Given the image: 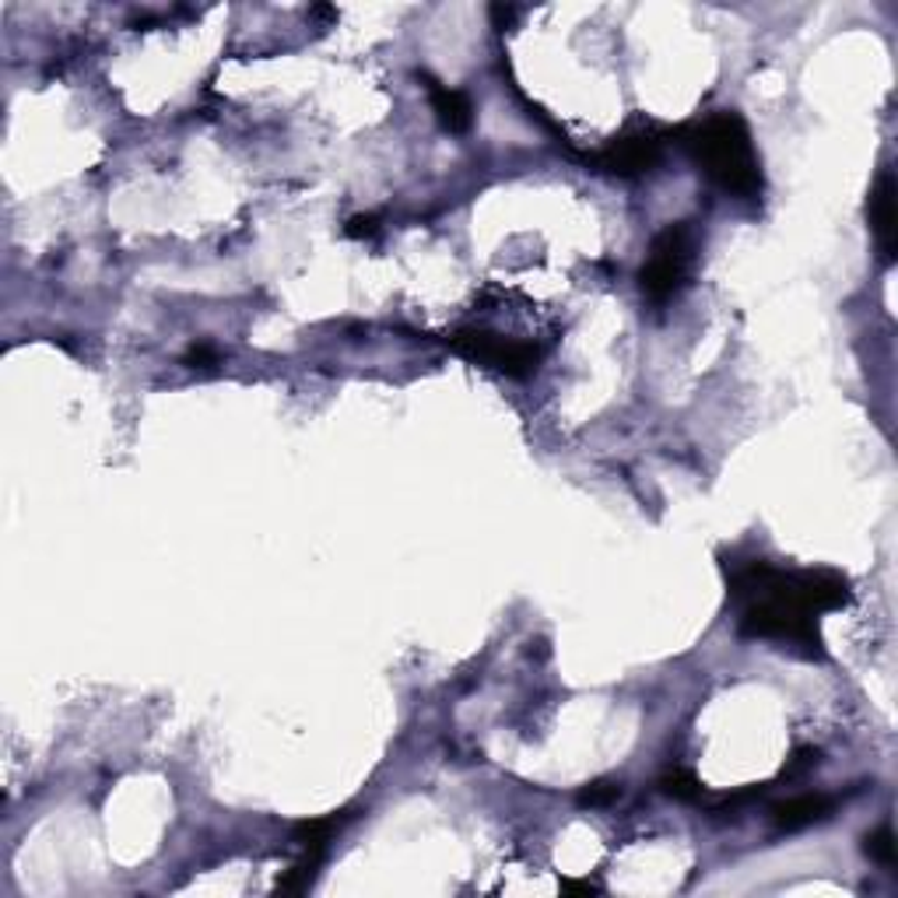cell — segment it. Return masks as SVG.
Returning <instances> with one entry per match:
<instances>
[{
  "label": "cell",
  "instance_id": "obj_1",
  "mask_svg": "<svg viewBox=\"0 0 898 898\" xmlns=\"http://www.w3.org/2000/svg\"><path fill=\"white\" fill-rule=\"evenodd\" d=\"M730 601L741 607L737 628L744 639H769L821 660L825 643L818 614L853 601L850 579L832 569H782L765 558L723 561Z\"/></svg>",
  "mask_w": 898,
  "mask_h": 898
},
{
  "label": "cell",
  "instance_id": "obj_2",
  "mask_svg": "<svg viewBox=\"0 0 898 898\" xmlns=\"http://www.w3.org/2000/svg\"><path fill=\"white\" fill-rule=\"evenodd\" d=\"M681 147L730 197L755 200L762 194V162L752 144V130L737 112H713L685 127Z\"/></svg>",
  "mask_w": 898,
  "mask_h": 898
},
{
  "label": "cell",
  "instance_id": "obj_3",
  "mask_svg": "<svg viewBox=\"0 0 898 898\" xmlns=\"http://www.w3.org/2000/svg\"><path fill=\"white\" fill-rule=\"evenodd\" d=\"M696 250H699V236L688 221L667 225V229L653 239L649 260L639 271V285L649 303L660 306L688 285L691 267H696Z\"/></svg>",
  "mask_w": 898,
  "mask_h": 898
},
{
  "label": "cell",
  "instance_id": "obj_4",
  "mask_svg": "<svg viewBox=\"0 0 898 898\" xmlns=\"http://www.w3.org/2000/svg\"><path fill=\"white\" fill-rule=\"evenodd\" d=\"M446 344L453 348L463 359H471L478 365H489L502 376H513V380H523V376H534L537 365H540V348L530 344V341H513V337H502V333H492V330H474V327H463V330H453L446 337Z\"/></svg>",
  "mask_w": 898,
  "mask_h": 898
},
{
  "label": "cell",
  "instance_id": "obj_5",
  "mask_svg": "<svg viewBox=\"0 0 898 898\" xmlns=\"http://www.w3.org/2000/svg\"><path fill=\"white\" fill-rule=\"evenodd\" d=\"M664 155V134L657 127H632L622 138L607 141V147L596 155V165L614 176H646L657 168Z\"/></svg>",
  "mask_w": 898,
  "mask_h": 898
},
{
  "label": "cell",
  "instance_id": "obj_6",
  "mask_svg": "<svg viewBox=\"0 0 898 898\" xmlns=\"http://www.w3.org/2000/svg\"><path fill=\"white\" fill-rule=\"evenodd\" d=\"M867 218H870V232H874V242L877 250H881V260L891 264L895 260V236H898V225H895V176L885 173L877 176V183L870 186V200H867Z\"/></svg>",
  "mask_w": 898,
  "mask_h": 898
},
{
  "label": "cell",
  "instance_id": "obj_7",
  "mask_svg": "<svg viewBox=\"0 0 898 898\" xmlns=\"http://www.w3.org/2000/svg\"><path fill=\"white\" fill-rule=\"evenodd\" d=\"M421 81L428 88V99H432V109H436L442 130H449V134H467L471 123H474L471 99H467L463 91H457V88L439 85L436 78H428V74H421Z\"/></svg>",
  "mask_w": 898,
  "mask_h": 898
},
{
  "label": "cell",
  "instance_id": "obj_8",
  "mask_svg": "<svg viewBox=\"0 0 898 898\" xmlns=\"http://www.w3.org/2000/svg\"><path fill=\"white\" fill-rule=\"evenodd\" d=\"M829 814H832V797H825V793H800V797H790L773 808V821L782 832L808 829V825H814V821H825Z\"/></svg>",
  "mask_w": 898,
  "mask_h": 898
},
{
  "label": "cell",
  "instance_id": "obj_9",
  "mask_svg": "<svg viewBox=\"0 0 898 898\" xmlns=\"http://www.w3.org/2000/svg\"><path fill=\"white\" fill-rule=\"evenodd\" d=\"M344 825V811L341 814H327V818H313V821H298L295 825V842L303 853H316L324 856L333 832Z\"/></svg>",
  "mask_w": 898,
  "mask_h": 898
},
{
  "label": "cell",
  "instance_id": "obj_10",
  "mask_svg": "<svg viewBox=\"0 0 898 898\" xmlns=\"http://www.w3.org/2000/svg\"><path fill=\"white\" fill-rule=\"evenodd\" d=\"M660 786H664V793L678 797V800H688V803H696V800L705 797L702 782L696 779V773H688V769H670V773L660 779Z\"/></svg>",
  "mask_w": 898,
  "mask_h": 898
},
{
  "label": "cell",
  "instance_id": "obj_11",
  "mask_svg": "<svg viewBox=\"0 0 898 898\" xmlns=\"http://www.w3.org/2000/svg\"><path fill=\"white\" fill-rule=\"evenodd\" d=\"M864 853H867L870 859H877L881 867H895V835H891V829L885 825V829L870 832V835L864 839Z\"/></svg>",
  "mask_w": 898,
  "mask_h": 898
},
{
  "label": "cell",
  "instance_id": "obj_12",
  "mask_svg": "<svg viewBox=\"0 0 898 898\" xmlns=\"http://www.w3.org/2000/svg\"><path fill=\"white\" fill-rule=\"evenodd\" d=\"M622 797V782H590L583 793H579V803L583 808H607Z\"/></svg>",
  "mask_w": 898,
  "mask_h": 898
},
{
  "label": "cell",
  "instance_id": "obj_13",
  "mask_svg": "<svg viewBox=\"0 0 898 898\" xmlns=\"http://www.w3.org/2000/svg\"><path fill=\"white\" fill-rule=\"evenodd\" d=\"M344 232L351 239H369V236H376L380 232V218L376 215H354L348 225H344Z\"/></svg>",
  "mask_w": 898,
  "mask_h": 898
},
{
  "label": "cell",
  "instance_id": "obj_14",
  "mask_svg": "<svg viewBox=\"0 0 898 898\" xmlns=\"http://www.w3.org/2000/svg\"><path fill=\"white\" fill-rule=\"evenodd\" d=\"M183 362L190 369H211V365H218V351L211 344H194L190 351H186Z\"/></svg>",
  "mask_w": 898,
  "mask_h": 898
},
{
  "label": "cell",
  "instance_id": "obj_15",
  "mask_svg": "<svg viewBox=\"0 0 898 898\" xmlns=\"http://www.w3.org/2000/svg\"><path fill=\"white\" fill-rule=\"evenodd\" d=\"M814 765H818V752H814V747H800V752L793 755V762L786 765L782 773H786V776H797V773H803V769H814Z\"/></svg>",
  "mask_w": 898,
  "mask_h": 898
},
{
  "label": "cell",
  "instance_id": "obj_16",
  "mask_svg": "<svg viewBox=\"0 0 898 898\" xmlns=\"http://www.w3.org/2000/svg\"><path fill=\"white\" fill-rule=\"evenodd\" d=\"M561 888H566V891H583V895H596V888H593L590 881H569V877H566V881H561Z\"/></svg>",
  "mask_w": 898,
  "mask_h": 898
}]
</instances>
